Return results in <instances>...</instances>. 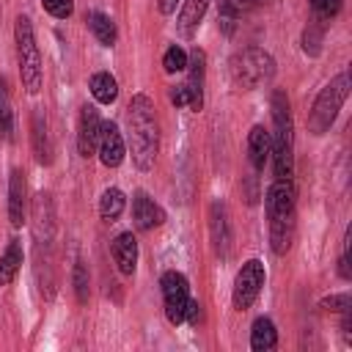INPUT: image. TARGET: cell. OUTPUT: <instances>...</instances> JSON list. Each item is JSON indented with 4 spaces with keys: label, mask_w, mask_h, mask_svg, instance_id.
<instances>
[{
    "label": "cell",
    "mask_w": 352,
    "mask_h": 352,
    "mask_svg": "<svg viewBox=\"0 0 352 352\" xmlns=\"http://www.w3.org/2000/svg\"><path fill=\"white\" fill-rule=\"evenodd\" d=\"M148 94H135L126 104V143L138 170H151L160 154V121Z\"/></svg>",
    "instance_id": "6da1fadb"
},
{
    "label": "cell",
    "mask_w": 352,
    "mask_h": 352,
    "mask_svg": "<svg viewBox=\"0 0 352 352\" xmlns=\"http://www.w3.org/2000/svg\"><path fill=\"white\" fill-rule=\"evenodd\" d=\"M272 132H270V157L275 168V179H292L294 170V121L292 104L283 91H272Z\"/></svg>",
    "instance_id": "7a4b0ae2"
},
{
    "label": "cell",
    "mask_w": 352,
    "mask_h": 352,
    "mask_svg": "<svg viewBox=\"0 0 352 352\" xmlns=\"http://www.w3.org/2000/svg\"><path fill=\"white\" fill-rule=\"evenodd\" d=\"M14 44H16V63H19V77L22 88L28 94H38L44 82V69H41V52L36 44V33L28 16H16L14 22Z\"/></svg>",
    "instance_id": "3957f363"
},
{
    "label": "cell",
    "mask_w": 352,
    "mask_h": 352,
    "mask_svg": "<svg viewBox=\"0 0 352 352\" xmlns=\"http://www.w3.org/2000/svg\"><path fill=\"white\" fill-rule=\"evenodd\" d=\"M228 69H231V80L236 88L256 91L275 77V58L261 47H248L231 58Z\"/></svg>",
    "instance_id": "277c9868"
},
{
    "label": "cell",
    "mask_w": 352,
    "mask_h": 352,
    "mask_svg": "<svg viewBox=\"0 0 352 352\" xmlns=\"http://www.w3.org/2000/svg\"><path fill=\"white\" fill-rule=\"evenodd\" d=\"M346 96H349V74L341 72L316 94V99L311 104V113H308V132L311 135H324L336 124L338 110L344 107Z\"/></svg>",
    "instance_id": "5b68a950"
},
{
    "label": "cell",
    "mask_w": 352,
    "mask_h": 352,
    "mask_svg": "<svg viewBox=\"0 0 352 352\" xmlns=\"http://www.w3.org/2000/svg\"><path fill=\"white\" fill-rule=\"evenodd\" d=\"M264 280H267L264 264H261L258 258H248V261L239 267L236 278H234V289H231V302H234V308H236V311H248V308L256 302V297H258Z\"/></svg>",
    "instance_id": "8992f818"
},
{
    "label": "cell",
    "mask_w": 352,
    "mask_h": 352,
    "mask_svg": "<svg viewBox=\"0 0 352 352\" xmlns=\"http://www.w3.org/2000/svg\"><path fill=\"white\" fill-rule=\"evenodd\" d=\"M160 289H162V305H165V316L170 324H182L184 314H187V302H190V283L182 272L168 270L160 278Z\"/></svg>",
    "instance_id": "52a82bcc"
},
{
    "label": "cell",
    "mask_w": 352,
    "mask_h": 352,
    "mask_svg": "<svg viewBox=\"0 0 352 352\" xmlns=\"http://www.w3.org/2000/svg\"><path fill=\"white\" fill-rule=\"evenodd\" d=\"M96 154H99V162L104 168H118L126 157V143H124V135L121 129L113 124V121H102V129H99V140H96Z\"/></svg>",
    "instance_id": "ba28073f"
},
{
    "label": "cell",
    "mask_w": 352,
    "mask_h": 352,
    "mask_svg": "<svg viewBox=\"0 0 352 352\" xmlns=\"http://www.w3.org/2000/svg\"><path fill=\"white\" fill-rule=\"evenodd\" d=\"M294 204H297V190H294V182H292V179H275V182L267 187V192H264V212H267V220L292 214V212H294Z\"/></svg>",
    "instance_id": "9c48e42d"
},
{
    "label": "cell",
    "mask_w": 352,
    "mask_h": 352,
    "mask_svg": "<svg viewBox=\"0 0 352 352\" xmlns=\"http://www.w3.org/2000/svg\"><path fill=\"white\" fill-rule=\"evenodd\" d=\"M209 236H212V248H214V253L223 256V258H228L234 234H231L228 209H226L223 201H212V206H209Z\"/></svg>",
    "instance_id": "30bf717a"
},
{
    "label": "cell",
    "mask_w": 352,
    "mask_h": 352,
    "mask_svg": "<svg viewBox=\"0 0 352 352\" xmlns=\"http://www.w3.org/2000/svg\"><path fill=\"white\" fill-rule=\"evenodd\" d=\"M99 129H102L99 110H96L94 104H82V107H80V121H77V151H80V157L88 160V157L96 154Z\"/></svg>",
    "instance_id": "8fae6325"
},
{
    "label": "cell",
    "mask_w": 352,
    "mask_h": 352,
    "mask_svg": "<svg viewBox=\"0 0 352 352\" xmlns=\"http://www.w3.org/2000/svg\"><path fill=\"white\" fill-rule=\"evenodd\" d=\"M132 223H135L138 231H151V228L165 223V209L148 192L138 190L132 195Z\"/></svg>",
    "instance_id": "7c38bea8"
},
{
    "label": "cell",
    "mask_w": 352,
    "mask_h": 352,
    "mask_svg": "<svg viewBox=\"0 0 352 352\" xmlns=\"http://www.w3.org/2000/svg\"><path fill=\"white\" fill-rule=\"evenodd\" d=\"M28 217V182H25V170L14 168L8 176V220L14 228H22Z\"/></svg>",
    "instance_id": "4fadbf2b"
},
{
    "label": "cell",
    "mask_w": 352,
    "mask_h": 352,
    "mask_svg": "<svg viewBox=\"0 0 352 352\" xmlns=\"http://www.w3.org/2000/svg\"><path fill=\"white\" fill-rule=\"evenodd\" d=\"M294 234H297V212L270 220V248H272V253L275 256L289 253L292 245H294Z\"/></svg>",
    "instance_id": "5bb4252c"
},
{
    "label": "cell",
    "mask_w": 352,
    "mask_h": 352,
    "mask_svg": "<svg viewBox=\"0 0 352 352\" xmlns=\"http://www.w3.org/2000/svg\"><path fill=\"white\" fill-rule=\"evenodd\" d=\"M30 140H33V154L38 165H50L52 162V138H50V124L44 110H36L30 118Z\"/></svg>",
    "instance_id": "9a60e30c"
},
{
    "label": "cell",
    "mask_w": 352,
    "mask_h": 352,
    "mask_svg": "<svg viewBox=\"0 0 352 352\" xmlns=\"http://www.w3.org/2000/svg\"><path fill=\"white\" fill-rule=\"evenodd\" d=\"M113 261L121 275H132L138 270V239L132 231H124L113 239Z\"/></svg>",
    "instance_id": "2e32d148"
},
{
    "label": "cell",
    "mask_w": 352,
    "mask_h": 352,
    "mask_svg": "<svg viewBox=\"0 0 352 352\" xmlns=\"http://www.w3.org/2000/svg\"><path fill=\"white\" fill-rule=\"evenodd\" d=\"M206 8H209V0H182V8H179V16H176V28L184 38H192L206 16Z\"/></svg>",
    "instance_id": "e0dca14e"
},
{
    "label": "cell",
    "mask_w": 352,
    "mask_h": 352,
    "mask_svg": "<svg viewBox=\"0 0 352 352\" xmlns=\"http://www.w3.org/2000/svg\"><path fill=\"white\" fill-rule=\"evenodd\" d=\"M33 220H36V226H33L36 236L44 231V242L50 245L52 231H55V212H52V198H50V192H38V195L33 198Z\"/></svg>",
    "instance_id": "ac0fdd59"
},
{
    "label": "cell",
    "mask_w": 352,
    "mask_h": 352,
    "mask_svg": "<svg viewBox=\"0 0 352 352\" xmlns=\"http://www.w3.org/2000/svg\"><path fill=\"white\" fill-rule=\"evenodd\" d=\"M22 261H25L22 242H19V239H11V242L6 245V250L0 253V286L14 283V278H16L19 270H22Z\"/></svg>",
    "instance_id": "d6986e66"
},
{
    "label": "cell",
    "mask_w": 352,
    "mask_h": 352,
    "mask_svg": "<svg viewBox=\"0 0 352 352\" xmlns=\"http://www.w3.org/2000/svg\"><path fill=\"white\" fill-rule=\"evenodd\" d=\"M248 160L256 170H261L270 160V129H264L261 124L248 132Z\"/></svg>",
    "instance_id": "ffe728a7"
},
{
    "label": "cell",
    "mask_w": 352,
    "mask_h": 352,
    "mask_svg": "<svg viewBox=\"0 0 352 352\" xmlns=\"http://www.w3.org/2000/svg\"><path fill=\"white\" fill-rule=\"evenodd\" d=\"M261 0H217V22L223 28V33H234L236 28V19L242 14H248L250 8H256Z\"/></svg>",
    "instance_id": "44dd1931"
},
{
    "label": "cell",
    "mask_w": 352,
    "mask_h": 352,
    "mask_svg": "<svg viewBox=\"0 0 352 352\" xmlns=\"http://www.w3.org/2000/svg\"><path fill=\"white\" fill-rule=\"evenodd\" d=\"M85 22H88V30L94 33V38H96L102 47H116L118 30H116V22H113L107 14H102V11H88Z\"/></svg>",
    "instance_id": "7402d4cb"
},
{
    "label": "cell",
    "mask_w": 352,
    "mask_h": 352,
    "mask_svg": "<svg viewBox=\"0 0 352 352\" xmlns=\"http://www.w3.org/2000/svg\"><path fill=\"white\" fill-rule=\"evenodd\" d=\"M278 346V330L272 324V319L258 316L250 327V349L253 352H270Z\"/></svg>",
    "instance_id": "603a6c76"
},
{
    "label": "cell",
    "mask_w": 352,
    "mask_h": 352,
    "mask_svg": "<svg viewBox=\"0 0 352 352\" xmlns=\"http://www.w3.org/2000/svg\"><path fill=\"white\" fill-rule=\"evenodd\" d=\"M88 88H91V96H94L99 104H113V102L118 99V80H116L110 72H96V74H91Z\"/></svg>",
    "instance_id": "cb8c5ba5"
},
{
    "label": "cell",
    "mask_w": 352,
    "mask_h": 352,
    "mask_svg": "<svg viewBox=\"0 0 352 352\" xmlns=\"http://www.w3.org/2000/svg\"><path fill=\"white\" fill-rule=\"evenodd\" d=\"M126 209V195L118 187H107L99 198V217L104 223H116Z\"/></svg>",
    "instance_id": "d4e9b609"
},
{
    "label": "cell",
    "mask_w": 352,
    "mask_h": 352,
    "mask_svg": "<svg viewBox=\"0 0 352 352\" xmlns=\"http://www.w3.org/2000/svg\"><path fill=\"white\" fill-rule=\"evenodd\" d=\"M324 22H319V19H311L308 25H305V30H302V52L305 55H311V58H316L319 52H322V41H324Z\"/></svg>",
    "instance_id": "484cf974"
},
{
    "label": "cell",
    "mask_w": 352,
    "mask_h": 352,
    "mask_svg": "<svg viewBox=\"0 0 352 352\" xmlns=\"http://www.w3.org/2000/svg\"><path fill=\"white\" fill-rule=\"evenodd\" d=\"M0 138L11 140L14 138V110H11V99H8V85L0 77Z\"/></svg>",
    "instance_id": "4316f807"
},
{
    "label": "cell",
    "mask_w": 352,
    "mask_h": 352,
    "mask_svg": "<svg viewBox=\"0 0 352 352\" xmlns=\"http://www.w3.org/2000/svg\"><path fill=\"white\" fill-rule=\"evenodd\" d=\"M162 69H165L168 74L184 72V69H187V52H184L179 44H170V47L165 50V55H162Z\"/></svg>",
    "instance_id": "83f0119b"
},
{
    "label": "cell",
    "mask_w": 352,
    "mask_h": 352,
    "mask_svg": "<svg viewBox=\"0 0 352 352\" xmlns=\"http://www.w3.org/2000/svg\"><path fill=\"white\" fill-rule=\"evenodd\" d=\"M72 283H74V294H77V302H88V286H91V280H88V267H85V261H74V270H72Z\"/></svg>",
    "instance_id": "f1b7e54d"
},
{
    "label": "cell",
    "mask_w": 352,
    "mask_h": 352,
    "mask_svg": "<svg viewBox=\"0 0 352 352\" xmlns=\"http://www.w3.org/2000/svg\"><path fill=\"white\" fill-rule=\"evenodd\" d=\"M341 6H344V0H311V11H314V19L324 22V25H327L330 19H336V16H338Z\"/></svg>",
    "instance_id": "f546056e"
},
{
    "label": "cell",
    "mask_w": 352,
    "mask_h": 352,
    "mask_svg": "<svg viewBox=\"0 0 352 352\" xmlns=\"http://www.w3.org/2000/svg\"><path fill=\"white\" fill-rule=\"evenodd\" d=\"M41 8L55 19H69L74 14V0H41Z\"/></svg>",
    "instance_id": "4dcf8cb0"
},
{
    "label": "cell",
    "mask_w": 352,
    "mask_h": 352,
    "mask_svg": "<svg viewBox=\"0 0 352 352\" xmlns=\"http://www.w3.org/2000/svg\"><path fill=\"white\" fill-rule=\"evenodd\" d=\"M319 308H324V311H333V314H346V311H352V297L344 292V294H330V297H324L322 302H319Z\"/></svg>",
    "instance_id": "1f68e13d"
},
{
    "label": "cell",
    "mask_w": 352,
    "mask_h": 352,
    "mask_svg": "<svg viewBox=\"0 0 352 352\" xmlns=\"http://www.w3.org/2000/svg\"><path fill=\"white\" fill-rule=\"evenodd\" d=\"M349 242H352V231H346L344 236V248H341V256H338V275L344 280L352 278V264H349Z\"/></svg>",
    "instance_id": "d6a6232c"
},
{
    "label": "cell",
    "mask_w": 352,
    "mask_h": 352,
    "mask_svg": "<svg viewBox=\"0 0 352 352\" xmlns=\"http://www.w3.org/2000/svg\"><path fill=\"white\" fill-rule=\"evenodd\" d=\"M184 322H190V324H198V322H201V302H198V300H192V297H190V302H187Z\"/></svg>",
    "instance_id": "836d02e7"
},
{
    "label": "cell",
    "mask_w": 352,
    "mask_h": 352,
    "mask_svg": "<svg viewBox=\"0 0 352 352\" xmlns=\"http://www.w3.org/2000/svg\"><path fill=\"white\" fill-rule=\"evenodd\" d=\"M179 3H182V0H160L157 6H160V14H165V16H168V14H173V11H176V6H179Z\"/></svg>",
    "instance_id": "e575fe53"
}]
</instances>
